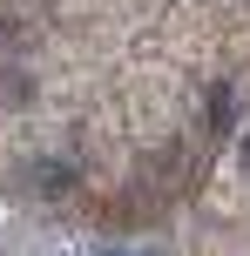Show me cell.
I'll list each match as a JSON object with an SVG mask.
<instances>
[{"label": "cell", "mask_w": 250, "mask_h": 256, "mask_svg": "<svg viewBox=\"0 0 250 256\" xmlns=\"http://www.w3.org/2000/svg\"><path fill=\"white\" fill-rule=\"evenodd\" d=\"M230 115H237V94H230V88H210V122L230 128Z\"/></svg>", "instance_id": "obj_2"}, {"label": "cell", "mask_w": 250, "mask_h": 256, "mask_svg": "<svg viewBox=\"0 0 250 256\" xmlns=\"http://www.w3.org/2000/svg\"><path fill=\"white\" fill-rule=\"evenodd\" d=\"M243 168H250V135H243Z\"/></svg>", "instance_id": "obj_4"}, {"label": "cell", "mask_w": 250, "mask_h": 256, "mask_svg": "<svg viewBox=\"0 0 250 256\" xmlns=\"http://www.w3.org/2000/svg\"><path fill=\"white\" fill-rule=\"evenodd\" d=\"M108 256H149V250H108Z\"/></svg>", "instance_id": "obj_3"}, {"label": "cell", "mask_w": 250, "mask_h": 256, "mask_svg": "<svg viewBox=\"0 0 250 256\" xmlns=\"http://www.w3.org/2000/svg\"><path fill=\"white\" fill-rule=\"evenodd\" d=\"M27 182H34V196H68V189H75V168H68V162H34Z\"/></svg>", "instance_id": "obj_1"}]
</instances>
